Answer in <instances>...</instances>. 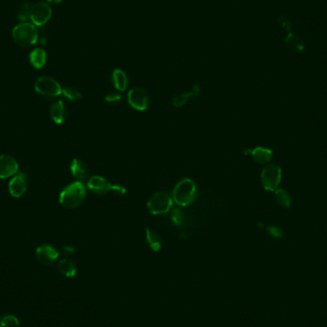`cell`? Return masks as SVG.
Returning <instances> with one entry per match:
<instances>
[{
	"mask_svg": "<svg viewBox=\"0 0 327 327\" xmlns=\"http://www.w3.org/2000/svg\"><path fill=\"white\" fill-rule=\"evenodd\" d=\"M86 198V188L81 181L68 185L60 194V204L66 209L81 206Z\"/></svg>",
	"mask_w": 327,
	"mask_h": 327,
	"instance_id": "1",
	"label": "cell"
},
{
	"mask_svg": "<svg viewBox=\"0 0 327 327\" xmlns=\"http://www.w3.org/2000/svg\"><path fill=\"white\" fill-rule=\"evenodd\" d=\"M12 37L16 45L28 48L36 44L38 39V31L36 25L32 22H20L13 27Z\"/></svg>",
	"mask_w": 327,
	"mask_h": 327,
	"instance_id": "2",
	"label": "cell"
},
{
	"mask_svg": "<svg viewBox=\"0 0 327 327\" xmlns=\"http://www.w3.org/2000/svg\"><path fill=\"white\" fill-rule=\"evenodd\" d=\"M196 194V184L190 178H185L175 186L172 197L179 206L187 207L194 202Z\"/></svg>",
	"mask_w": 327,
	"mask_h": 327,
	"instance_id": "3",
	"label": "cell"
},
{
	"mask_svg": "<svg viewBox=\"0 0 327 327\" xmlns=\"http://www.w3.org/2000/svg\"><path fill=\"white\" fill-rule=\"evenodd\" d=\"M36 93L47 99L59 97L62 92L60 84L51 77H39L35 84Z\"/></svg>",
	"mask_w": 327,
	"mask_h": 327,
	"instance_id": "4",
	"label": "cell"
},
{
	"mask_svg": "<svg viewBox=\"0 0 327 327\" xmlns=\"http://www.w3.org/2000/svg\"><path fill=\"white\" fill-rule=\"evenodd\" d=\"M172 202L173 200L170 194L167 193H157L149 198L147 207L152 215H164L170 212V208L172 207Z\"/></svg>",
	"mask_w": 327,
	"mask_h": 327,
	"instance_id": "5",
	"label": "cell"
},
{
	"mask_svg": "<svg viewBox=\"0 0 327 327\" xmlns=\"http://www.w3.org/2000/svg\"><path fill=\"white\" fill-rule=\"evenodd\" d=\"M127 101L134 109L145 111L150 105V95L145 88L135 87L128 92Z\"/></svg>",
	"mask_w": 327,
	"mask_h": 327,
	"instance_id": "6",
	"label": "cell"
},
{
	"mask_svg": "<svg viewBox=\"0 0 327 327\" xmlns=\"http://www.w3.org/2000/svg\"><path fill=\"white\" fill-rule=\"evenodd\" d=\"M52 8L46 2H37L33 4L31 12V22L36 26L46 24L52 17Z\"/></svg>",
	"mask_w": 327,
	"mask_h": 327,
	"instance_id": "7",
	"label": "cell"
},
{
	"mask_svg": "<svg viewBox=\"0 0 327 327\" xmlns=\"http://www.w3.org/2000/svg\"><path fill=\"white\" fill-rule=\"evenodd\" d=\"M281 180V171L278 166H267L261 173V182L267 191H275Z\"/></svg>",
	"mask_w": 327,
	"mask_h": 327,
	"instance_id": "8",
	"label": "cell"
},
{
	"mask_svg": "<svg viewBox=\"0 0 327 327\" xmlns=\"http://www.w3.org/2000/svg\"><path fill=\"white\" fill-rule=\"evenodd\" d=\"M37 261L45 266H50L56 262L59 257V252L51 245L43 244L36 250Z\"/></svg>",
	"mask_w": 327,
	"mask_h": 327,
	"instance_id": "9",
	"label": "cell"
},
{
	"mask_svg": "<svg viewBox=\"0 0 327 327\" xmlns=\"http://www.w3.org/2000/svg\"><path fill=\"white\" fill-rule=\"evenodd\" d=\"M18 173V163L14 158L3 154L0 155V179L13 177Z\"/></svg>",
	"mask_w": 327,
	"mask_h": 327,
	"instance_id": "10",
	"label": "cell"
},
{
	"mask_svg": "<svg viewBox=\"0 0 327 327\" xmlns=\"http://www.w3.org/2000/svg\"><path fill=\"white\" fill-rule=\"evenodd\" d=\"M87 188L90 192L98 195L108 194L112 191V185L102 176H93L87 182Z\"/></svg>",
	"mask_w": 327,
	"mask_h": 327,
	"instance_id": "11",
	"label": "cell"
},
{
	"mask_svg": "<svg viewBox=\"0 0 327 327\" xmlns=\"http://www.w3.org/2000/svg\"><path fill=\"white\" fill-rule=\"evenodd\" d=\"M27 191V181L24 174H15L9 183V193L14 198H19L24 195Z\"/></svg>",
	"mask_w": 327,
	"mask_h": 327,
	"instance_id": "12",
	"label": "cell"
},
{
	"mask_svg": "<svg viewBox=\"0 0 327 327\" xmlns=\"http://www.w3.org/2000/svg\"><path fill=\"white\" fill-rule=\"evenodd\" d=\"M51 119L57 124H61L67 117V109L62 101L54 103L50 108Z\"/></svg>",
	"mask_w": 327,
	"mask_h": 327,
	"instance_id": "13",
	"label": "cell"
},
{
	"mask_svg": "<svg viewBox=\"0 0 327 327\" xmlns=\"http://www.w3.org/2000/svg\"><path fill=\"white\" fill-rule=\"evenodd\" d=\"M70 170L73 176L79 181H83L88 176V168L84 161L74 159L70 164Z\"/></svg>",
	"mask_w": 327,
	"mask_h": 327,
	"instance_id": "14",
	"label": "cell"
},
{
	"mask_svg": "<svg viewBox=\"0 0 327 327\" xmlns=\"http://www.w3.org/2000/svg\"><path fill=\"white\" fill-rule=\"evenodd\" d=\"M29 61L34 68L41 69L47 61V55L45 50L42 48L34 49L29 56Z\"/></svg>",
	"mask_w": 327,
	"mask_h": 327,
	"instance_id": "15",
	"label": "cell"
},
{
	"mask_svg": "<svg viewBox=\"0 0 327 327\" xmlns=\"http://www.w3.org/2000/svg\"><path fill=\"white\" fill-rule=\"evenodd\" d=\"M199 93H200V87L199 85H195L191 91L183 92L180 95L174 96L172 99V105L175 108H182L190 101L191 98L196 97Z\"/></svg>",
	"mask_w": 327,
	"mask_h": 327,
	"instance_id": "16",
	"label": "cell"
},
{
	"mask_svg": "<svg viewBox=\"0 0 327 327\" xmlns=\"http://www.w3.org/2000/svg\"><path fill=\"white\" fill-rule=\"evenodd\" d=\"M112 82L116 89L124 91L128 86V77L121 69H115L112 73Z\"/></svg>",
	"mask_w": 327,
	"mask_h": 327,
	"instance_id": "17",
	"label": "cell"
},
{
	"mask_svg": "<svg viewBox=\"0 0 327 327\" xmlns=\"http://www.w3.org/2000/svg\"><path fill=\"white\" fill-rule=\"evenodd\" d=\"M254 161L259 164H266L272 159V151L265 147H256L251 151Z\"/></svg>",
	"mask_w": 327,
	"mask_h": 327,
	"instance_id": "18",
	"label": "cell"
},
{
	"mask_svg": "<svg viewBox=\"0 0 327 327\" xmlns=\"http://www.w3.org/2000/svg\"><path fill=\"white\" fill-rule=\"evenodd\" d=\"M145 235H146V240H147L149 247L154 252H159L162 248V241H161V237L159 236L157 232L149 228H146Z\"/></svg>",
	"mask_w": 327,
	"mask_h": 327,
	"instance_id": "19",
	"label": "cell"
},
{
	"mask_svg": "<svg viewBox=\"0 0 327 327\" xmlns=\"http://www.w3.org/2000/svg\"><path fill=\"white\" fill-rule=\"evenodd\" d=\"M59 271L67 278H73L77 274V267L75 263L69 259H61L59 263Z\"/></svg>",
	"mask_w": 327,
	"mask_h": 327,
	"instance_id": "20",
	"label": "cell"
},
{
	"mask_svg": "<svg viewBox=\"0 0 327 327\" xmlns=\"http://www.w3.org/2000/svg\"><path fill=\"white\" fill-rule=\"evenodd\" d=\"M285 43L291 50L296 52H302L304 49V44L302 39L291 32L285 37Z\"/></svg>",
	"mask_w": 327,
	"mask_h": 327,
	"instance_id": "21",
	"label": "cell"
},
{
	"mask_svg": "<svg viewBox=\"0 0 327 327\" xmlns=\"http://www.w3.org/2000/svg\"><path fill=\"white\" fill-rule=\"evenodd\" d=\"M33 4L24 1L21 6L19 7V10L17 12V18L20 22H30L31 21V12H32Z\"/></svg>",
	"mask_w": 327,
	"mask_h": 327,
	"instance_id": "22",
	"label": "cell"
},
{
	"mask_svg": "<svg viewBox=\"0 0 327 327\" xmlns=\"http://www.w3.org/2000/svg\"><path fill=\"white\" fill-rule=\"evenodd\" d=\"M0 327H20V324L13 315L0 316Z\"/></svg>",
	"mask_w": 327,
	"mask_h": 327,
	"instance_id": "23",
	"label": "cell"
},
{
	"mask_svg": "<svg viewBox=\"0 0 327 327\" xmlns=\"http://www.w3.org/2000/svg\"><path fill=\"white\" fill-rule=\"evenodd\" d=\"M61 94L66 98L69 101H78L82 98V93L80 92V90H78L75 87H71V86H66L62 89Z\"/></svg>",
	"mask_w": 327,
	"mask_h": 327,
	"instance_id": "24",
	"label": "cell"
},
{
	"mask_svg": "<svg viewBox=\"0 0 327 327\" xmlns=\"http://www.w3.org/2000/svg\"><path fill=\"white\" fill-rule=\"evenodd\" d=\"M171 220L176 226H183L185 223L184 213L179 209H174L171 212Z\"/></svg>",
	"mask_w": 327,
	"mask_h": 327,
	"instance_id": "25",
	"label": "cell"
},
{
	"mask_svg": "<svg viewBox=\"0 0 327 327\" xmlns=\"http://www.w3.org/2000/svg\"><path fill=\"white\" fill-rule=\"evenodd\" d=\"M276 200L281 206L286 207L290 204V198L287 194L281 190L277 191L276 193Z\"/></svg>",
	"mask_w": 327,
	"mask_h": 327,
	"instance_id": "26",
	"label": "cell"
},
{
	"mask_svg": "<svg viewBox=\"0 0 327 327\" xmlns=\"http://www.w3.org/2000/svg\"><path fill=\"white\" fill-rule=\"evenodd\" d=\"M278 22H279V24L281 26V28H283V29L286 30L288 33H290L291 22L290 20H289L286 16L280 14L279 16V18H278Z\"/></svg>",
	"mask_w": 327,
	"mask_h": 327,
	"instance_id": "27",
	"label": "cell"
},
{
	"mask_svg": "<svg viewBox=\"0 0 327 327\" xmlns=\"http://www.w3.org/2000/svg\"><path fill=\"white\" fill-rule=\"evenodd\" d=\"M121 94H118V93H110L109 95H107V97L105 98V100L109 103V104H117V103H120L121 101Z\"/></svg>",
	"mask_w": 327,
	"mask_h": 327,
	"instance_id": "28",
	"label": "cell"
},
{
	"mask_svg": "<svg viewBox=\"0 0 327 327\" xmlns=\"http://www.w3.org/2000/svg\"><path fill=\"white\" fill-rule=\"evenodd\" d=\"M112 192H114L116 194H119V195H123V194H126V190L124 187H122L121 185H115V186H112Z\"/></svg>",
	"mask_w": 327,
	"mask_h": 327,
	"instance_id": "29",
	"label": "cell"
},
{
	"mask_svg": "<svg viewBox=\"0 0 327 327\" xmlns=\"http://www.w3.org/2000/svg\"><path fill=\"white\" fill-rule=\"evenodd\" d=\"M75 252L74 248L70 247V246H65L63 247V253L65 254H71Z\"/></svg>",
	"mask_w": 327,
	"mask_h": 327,
	"instance_id": "30",
	"label": "cell"
},
{
	"mask_svg": "<svg viewBox=\"0 0 327 327\" xmlns=\"http://www.w3.org/2000/svg\"><path fill=\"white\" fill-rule=\"evenodd\" d=\"M48 3H51V4H59L61 3L62 0H47Z\"/></svg>",
	"mask_w": 327,
	"mask_h": 327,
	"instance_id": "31",
	"label": "cell"
}]
</instances>
